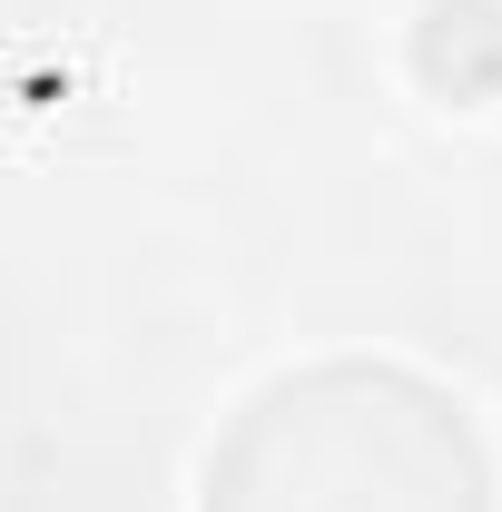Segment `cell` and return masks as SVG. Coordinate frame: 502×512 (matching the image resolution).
<instances>
[{
    "instance_id": "1",
    "label": "cell",
    "mask_w": 502,
    "mask_h": 512,
    "mask_svg": "<svg viewBox=\"0 0 502 512\" xmlns=\"http://www.w3.org/2000/svg\"><path fill=\"white\" fill-rule=\"evenodd\" d=\"M207 512H493L463 404L394 365L266 384L207 453Z\"/></svg>"
}]
</instances>
